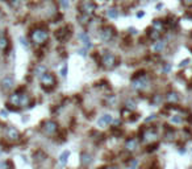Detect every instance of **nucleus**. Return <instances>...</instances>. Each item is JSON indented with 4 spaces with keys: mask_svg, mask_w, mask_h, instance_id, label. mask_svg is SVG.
<instances>
[{
    "mask_svg": "<svg viewBox=\"0 0 192 169\" xmlns=\"http://www.w3.org/2000/svg\"><path fill=\"white\" fill-rule=\"evenodd\" d=\"M13 86H14V78L9 74L5 75V77L0 81V87H2L3 91H9V90L13 89Z\"/></svg>",
    "mask_w": 192,
    "mask_h": 169,
    "instance_id": "obj_7",
    "label": "nucleus"
},
{
    "mask_svg": "<svg viewBox=\"0 0 192 169\" xmlns=\"http://www.w3.org/2000/svg\"><path fill=\"white\" fill-rule=\"evenodd\" d=\"M30 40L36 45H43L49 40V32L45 28H36L30 33Z\"/></svg>",
    "mask_w": 192,
    "mask_h": 169,
    "instance_id": "obj_1",
    "label": "nucleus"
},
{
    "mask_svg": "<svg viewBox=\"0 0 192 169\" xmlns=\"http://www.w3.org/2000/svg\"><path fill=\"white\" fill-rule=\"evenodd\" d=\"M161 8H163V4H162V3H159V4L157 5V9H161Z\"/></svg>",
    "mask_w": 192,
    "mask_h": 169,
    "instance_id": "obj_35",
    "label": "nucleus"
},
{
    "mask_svg": "<svg viewBox=\"0 0 192 169\" xmlns=\"http://www.w3.org/2000/svg\"><path fill=\"white\" fill-rule=\"evenodd\" d=\"M137 164H138V161H137V160H132V164H129V168L128 169H136Z\"/></svg>",
    "mask_w": 192,
    "mask_h": 169,
    "instance_id": "obj_29",
    "label": "nucleus"
},
{
    "mask_svg": "<svg viewBox=\"0 0 192 169\" xmlns=\"http://www.w3.org/2000/svg\"><path fill=\"white\" fill-rule=\"evenodd\" d=\"M153 29H155V31H158L159 33H162V31L165 29V24L162 23V20H154L153 21Z\"/></svg>",
    "mask_w": 192,
    "mask_h": 169,
    "instance_id": "obj_19",
    "label": "nucleus"
},
{
    "mask_svg": "<svg viewBox=\"0 0 192 169\" xmlns=\"http://www.w3.org/2000/svg\"><path fill=\"white\" fill-rule=\"evenodd\" d=\"M170 69H171V65H170V63H166V65H165V67H163V70H162V71H163V73H168Z\"/></svg>",
    "mask_w": 192,
    "mask_h": 169,
    "instance_id": "obj_30",
    "label": "nucleus"
},
{
    "mask_svg": "<svg viewBox=\"0 0 192 169\" xmlns=\"http://www.w3.org/2000/svg\"><path fill=\"white\" fill-rule=\"evenodd\" d=\"M42 131H43V134H46V135H49V136L54 135V134H55V132L58 131V124H57V122H54V120H46V122H43V124H42Z\"/></svg>",
    "mask_w": 192,
    "mask_h": 169,
    "instance_id": "obj_6",
    "label": "nucleus"
},
{
    "mask_svg": "<svg viewBox=\"0 0 192 169\" xmlns=\"http://www.w3.org/2000/svg\"><path fill=\"white\" fill-rule=\"evenodd\" d=\"M125 107L128 110H136V107H137V105H136V102L133 99H128L125 102Z\"/></svg>",
    "mask_w": 192,
    "mask_h": 169,
    "instance_id": "obj_22",
    "label": "nucleus"
},
{
    "mask_svg": "<svg viewBox=\"0 0 192 169\" xmlns=\"http://www.w3.org/2000/svg\"><path fill=\"white\" fill-rule=\"evenodd\" d=\"M166 45H167V42H166L165 40H158L155 44L153 45V50L154 52H163L165 48H166Z\"/></svg>",
    "mask_w": 192,
    "mask_h": 169,
    "instance_id": "obj_16",
    "label": "nucleus"
},
{
    "mask_svg": "<svg viewBox=\"0 0 192 169\" xmlns=\"http://www.w3.org/2000/svg\"><path fill=\"white\" fill-rule=\"evenodd\" d=\"M68 157H70V151H63V152L59 154V159H58V161H59V164L62 165V167L67 164Z\"/></svg>",
    "mask_w": 192,
    "mask_h": 169,
    "instance_id": "obj_17",
    "label": "nucleus"
},
{
    "mask_svg": "<svg viewBox=\"0 0 192 169\" xmlns=\"http://www.w3.org/2000/svg\"><path fill=\"white\" fill-rule=\"evenodd\" d=\"M46 71H48V69H46V66L45 65H42V63H39V65H37V66L34 67V75L36 77H38V78H41L43 74L46 73Z\"/></svg>",
    "mask_w": 192,
    "mask_h": 169,
    "instance_id": "obj_15",
    "label": "nucleus"
},
{
    "mask_svg": "<svg viewBox=\"0 0 192 169\" xmlns=\"http://www.w3.org/2000/svg\"><path fill=\"white\" fill-rule=\"evenodd\" d=\"M154 119H155V114H151V115H149V118L145 119V122H150V120H154Z\"/></svg>",
    "mask_w": 192,
    "mask_h": 169,
    "instance_id": "obj_32",
    "label": "nucleus"
},
{
    "mask_svg": "<svg viewBox=\"0 0 192 169\" xmlns=\"http://www.w3.org/2000/svg\"><path fill=\"white\" fill-rule=\"evenodd\" d=\"M0 169H12V164L8 160H2L0 161Z\"/></svg>",
    "mask_w": 192,
    "mask_h": 169,
    "instance_id": "obj_23",
    "label": "nucleus"
},
{
    "mask_svg": "<svg viewBox=\"0 0 192 169\" xmlns=\"http://www.w3.org/2000/svg\"><path fill=\"white\" fill-rule=\"evenodd\" d=\"M166 99H167V102L170 103H176V102H179V95H178V93H175V91H170L167 95H166Z\"/></svg>",
    "mask_w": 192,
    "mask_h": 169,
    "instance_id": "obj_18",
    "label": "nucleus"
},
{
    "mask_svg": "<svg viewBox=\"0 0 192 169\" xmlns=\"http://www.w3.org/2000/svg\"><path fill=\"white\" fill-rule=\"evenodd\" d=\"M171 123H174V124L182 123V116H179V115H174V116L171 118Z\"/></svg>",
    "mask_w": 192,
    "mask_h": 169,
    "instance_id": "obj_24",
    "label": "nucleus"
},
{
    "mask_svg": "<svg viewBox=\"0 0 192 169\" xmlns=\"http://www.w3.org/2000/svg\"><path fill=\"white\" fill-rule=\"evenodd\" d=\"M59 4L62 5L63 9H67L68 7H70V2H68V0H59Z\"/></svg>",
    "mask_w": 192,
    "mask_h": 169,
    "instance_id": "obj_26",
    "label": "nucleus"
},
{
    "mask_svg": "<svg viewBox=\"0 0 192 169\" xmlns=\"http://www.w3.org/2000/svg\"><path fill=\"white\" fill-rule=\"evenodd\" d=\"M184 4H186V5H191L192 2H184Z\"/></svg>",
    "mask_w": 192,
    "mask_h": 169,
    "instance_id": "obj_37",
    "label": "nucleus"
},
{
    "mask_svg": "<svg viewBox=\"0 0 192 169\" xmlns=\"http://www.w3.org/2000/svg\"><path fill=\"white\" fill-rule=\"evenodd\" d=\"M39 81H41L42 87L46 89V90L53 89L54 86H55V83H57V80H55V77H54V74L53 73H49V71H46V73L43 74L41 78H39Z\"/></svg>",
    "mask_w": 192,
    "mask_h": 169,
    "instance_id": "obj_2",
    "label": "nucleus"
},
{
    "mask_svg": "<svg viewBox=\"0 0 192 169\" xmlns=\"http://www.w3.org/2000/svg\"><path fill=\"white\" fill-rule=\"evenodd\" d=\"M67 73H68V67H67V65H63L62 66V69H61V75L65 78V77H67Z\"/></svg>",
    "mask_w": 192,
    "mask_h": 169,
    "instance_id": "obj_25",
    "label": "nucleus"
},
{
    "mask_svg": "<svg viewBox=\"0 0 192 169\" xmlns=\"http://www.w3.org/2000/svg\"><path fill=\"white\" fill-rule=\"evenodd\" d=\"M112 122H113V116H112L111 114H104L103 116L100 118L99 120H97V125H108V124H111Z\"/></svg>",
    "mask_w": 192,
    "mask_h": 169,
    "instance_id": "obj_12",
    "label": "nucleus"
},
{
    "mask_svg": "<svg viewBox=\"0 0 192 169\" xmlns=\"http://www.w3.org/2000/svg\"><path fill=\"white\" fill-rule=\"evenodd\" d=\"M190 58H186V60H184V61H182V62H180L179 63V67H184V66H187V65L188 63H190Z\"/></svg>",
    "mask_w": 192,
    "mask_h": 169,
    "instance_id": "obj_28",
    "label": "nucleus"
},
{
    "mask_svg": "<svg viewBox=\"0 0 192 169\" xmlns=\"http://www.w3.org/2000/svg\"><path fill=\"white\" fill-rule=\"evenodd\" d=\"M129 33L136 34V33H137V29H136V28H129Z\"/></svg>",
    "mask_w": 192,
    "mask_h": 169,
    "instance_id": "obj_33",
    "label": "nucleus"
},
{
    "mask_svg": "<svg viewBox=\"0 0 192 169\" xmlns=\"http://www.w3.org/2000/svg\"><path fill=\"white\" fill-rule=\"evenodd\" d=\"M86 52H87L86 49H79V50H78V54H79V56H82V57H86V56H87V53H86Z\"/></svg>",
    "mask_w": 192,
    "mask_h": 169,
    "instance_id": "obj_31",
    "label": "nucleus"
},
{
    "mask_svg": "<svg viewBox=\"0 0 192 169\" xmlns=\"http://www.w3.org/2000/svg\"><path fill=\"white\" fill-rule=\"evenodd\" d=\"M21 138V134L17 128H14L13 125H8L5 127V139L8 140L9 143H16L19 141Z\"/></svg>",
    "mask_w": 192,
    "mask_h": 169,
    "instance_id": "obj_3",
    "label": "nucleus"
},
{
    "mask_svg": "<svg viewBox=\"0 0 192 169\" xmlns=\"http://www.w3.org/2000/svg\"><path fill=\"white\" fill-rule=\"evenodd\" d=\"M125 149L129 151V152H134V151L138 149V140L134 138H130L125 141Z\"/></svg>",
    "mask_w": 192,
    "mask_h": 169,
    "instance_id": "obj_11",
    "label": "nucleus"
},
{
    "mask_svg": "<svg viewBox=\"0 0 192 169\" xmlns=\"http://www.w3.org/2000/svg\"><path fill=\"white\" fill-rule=\"evenodd\" d=\"M92 163V156L88 152H82L80 153V164L82 167H88Z\"/></svg>",
    "mask_w": 192,
    "mask_h": 169,
    "instance_id": "obj_14",
    "label": "nucleus"
},
{
    "mask_svg": "<svg viewBox=\"0 0 192 169\" xmlns=\"http://www.w3.org/2000/svg\"><path fill=\"white\" fill-rule=\"evenodd\" d=\"M78 38L83 42V44H84V49H86V50H88V49H91V48H92L91 38H90V36H88V33H87V32L79 33V34H78Z\"/></svg>",
    "mask_w": 192,
    "mask_h": 169,
    "instance_id": "obj_10",
    "label": "nucleus"
},
{
    "mask_svg": "<svg viewBox=\"0 0 192 169\" xmlns=\"http://www.w3.org/2000/svg\"><path fill=\"white\" fill-rule=\"evenodd\" d=\"M103 169H118L117 167H107V168H103Z\"/></svg>",
    "mask_w": 192,
    "mask_h": 169,
    "instance_id": "obj_36",
    "label": "nucleus"
},
{
    "mask_svg": "<svg viewBox=\"0 0 192 169\" xmlns=\"http://www.w3.org/2000/svg\"><path fill=\"white\" fill-rule=\"evenodd\" d=\"M20 42H21V45L24 46V48H29V44H28V40L25 37H20Z\"/></svg>",
    "mask_w": 192,
    "mask_h": 169,
    "instance_id": "obj_27",
    "label": "nucleus"
},
{
    "mask_svg": "<svg viewBox=\"0 0 192 169\" xmlns=\"http://www.w3.org/2000/svg\"><path fill=\"white\" fill-rule=\"evenodd\" d=\"M147 86V78L142 75V77H138V78H134L132 81V87L134 90H142Z\"/></svg>",
    "mask_w": 192,
    "mask_h": 169,
    "instance_id": "obj_9",
    "label": "nucleus"
},
{
    "mask_svg": "<svg viewBox=\"0 0 192 169\" xmlns=\"http://www.w3.org/2000/svg\"><path fill=\"white\" fill-rule=\"evenodd\" d=\"M9 46V38L0 32V52H5Z\"/></svg>",
    "mask_w": 192,
    "mask_h": 169,
    "instance_id": "obj_13",
    "label": "nucleus"
},
{
    "mask_svg": "<svg viewBox=\"0 0 192 169\" xmlns=\"http://www.w3.org/2000/svg\"><path fill=\"white\" fill-rule=\"evenodd\" d=\"M115 32L111 27H104L103 29H100V40L104 42H109L113 38Z\"/></svg>",
    "mask_w": 192,
    "mask_h": 169,
    "instance_id": "obj_8",
    "label": "nucleus"
},
{
    "mask_svg": "<svg viewBox=\"0 0 192 169\" xmlns=\"http://www.w3.org/2000/svg\"><path fill=\"white\" fill-rule=\"evenodd\" d=\"M107 16L109 17V19H117V17H118V11L116 8H109L107 11Z\"/></svg>",
    "mask_w": 192,
    "mask_h": 169,
    "instance_id": "obj_21",
    "label": "nucleus"
},
{
    "mask_svg": "<svg viewBox=\"0 0 192 169\" xmlns=\"http://www.w3.org/2000/svg\"><path fill=\"white\" fill-rule=\"evenodd\" d=\"M80 12L83 15H87V16H91L93 12L96 11V5L95 3L91 2V0H84L83 3H80Z\"/></svg>",
    "mask_w": 192,
    "mask_h": 169,
    "instance_id": "obj_5",
    "label": "nucleus"
},
{
    "mask_svg": "<svg viewBox=\"0 0 192 169\" xmlns=\"http://www.w3.org/2000/svg\"><path fill=\"white\" fill-rule=\"evenodd\" d=\"M149 37L151 38V41H158L159 37H161V33L155 29H150L149 31Z\"/></svg>",
    "mask_w": 192,
    "mask_h": 169,
    "instance_id": "obj_20",
    "label": "nucleus"
},
{
    "mask_svg": "<svg viewBox=\"0 0 192 169\" xmlns=\"http://www.w3.org/2000/svg\"><path fill=\"white\" fill-rule=\"evenodd\" d=\"M101 62H103V65L107 67V69H113L116 65H117V58H116V56L113 54V53L107 52V53H104Z\"/></svg>",
    "mask_w": 192,
    "mask_h": 169,
    "instance_id": "obj_4",
    "label": "nucleus"
},
{
    "mask_svg": "<svg viewBox=\"0 0 192 169\" xmlns=\"http://www.w3.org/2000/svg\"><path fill=\"white\" fill-rule=\"evenodd\" d=\"M143 16H145V12H143V11H141V12L137 13V17H138V19H140V17H143Z\"/></svg>",
    "mask_w": 192,
    "mask_h": 169,
    "instance_id": "obj_34",
    "label": "nucleus"
}]
</instances>
